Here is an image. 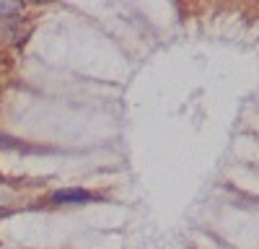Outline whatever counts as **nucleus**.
<instances>
[{"instance_id":"nucleus-3","label":"nucleus","mask_w":259,"mask_h":249,"mask_svg":"<svg viewBox=\"0 0 259 249\" xmlns=\"http://www.w3.org/2000/svg\"><path fill=\"white\" fill-rule=\"evenodd\" d=\"M0 140H3V135H0Z\"/></svg>"},{"instance_id":"nucleus-1","label":"nucleus","mask_w":259,"mask_h":249,"mask_svg":"<svg viewBox=\"0 0 259 249\" xmlns=\"http://www.w3.org/2000/svg\"><path fill=\"white\" fill-rule=\"evenodd\" d=\"M89 200H94V195L91 192H85V190H57V192H52V202H68V205H78V202H89Z\"/></svg>"},{"instance_id":"nucleus-2","label":"nucleus","mask_w":259,"mask_h":249,"mask_svg":"<svg viewBox=\"0 0 259 249\" xmlns=\"http://www.w3.org/2000/svg\"><path fill=\"white\" fill-rule=\"evenodd\" d=\"M24 11V6L21 3H11V0H0V18H6V16H16Z\"/></svg>"}]
</instances>
